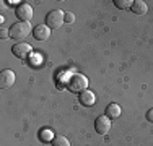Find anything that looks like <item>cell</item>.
<instances>
[{"mask_svg":"<svg viewBox=\"0 0 153 146\" xmlns=\"http://www.w3.org/2000/svg\"><path fill=\"white\" fill-rule=\"evenodd\" d=\"M15 15H16V18L20 21H26V23H30V20L33 18V7L30 5V3H21V5L16 7Z\"/></svg>","mask_w":153,"mask_h":146,"instance_id":"4","label":"cell"},{"mask_svg":"<svg viewBox=\"0 0 153 146\" xmlns=\"http://www.w3.org/2000/svg\"><path fill=\"white\" fill-rule=\"evenodd\" d=\"M94 130L100 135H106L111 130V119L108 115H100L94 120Z\"/></svg>","mask_w":153,"mask_h":146,"instance_id":"5","label":"cell"},{"mask_svg":"<svg viewBox=\"0 0 153 146\" xmlns=\"http://www.w3.org/2000/svg\"><path fill=\"white\" fill-rule=\"evenodd\" d=\"M15 72L13 70H3L0 73V88L2 89H8V88H12L15 85Z\"/></svg>","mask_w":153,"mask_h":146,"instance_id":"7","label":"cell"},{"mask_svg":"<svg viewBox=\"0 0 153 146\" xmlns=\"http://www.w3.org/2000/svg\"><path fill=\"white\" fill-rule=\"evenodd\" d=\"M106 115L109 119H117V117L121 115V105L116 104V102H111L106 107Z\"/></svg>","mask_w":153,"mask_h":146,"instance_id":"11","label":"cell"},{"mask_svg":"<svg viewBox=\"0 0 153 146\" xmlns=\"http://www.w3.org/2000/svg\"><path fill=\"white\" fill-rule=\"evenodd\" d=\"M12 52H13V55L18 57V58H26L33 52V47L28 42H16L15 46L12 47Z\"/></svg>","mask_w":153,"mask_h":146,"instance_id":"6","label":"cell"},{"mask_svg":"<svg viewBox=\"0 0 153 146\" xmlns=\"http://www.w3.org/2000/svg\"><path fill=\"white\" fill-rule=\"evenodd\" d=\"M33 36L38 41H47L51 38V28L47 24H38L36 28H33Z\"/></svg>","mask_w":153,"mask_h":146,"instance_id":"8","label":"cell"},{"mask_svg":"<svg viewBox=\"0 0 153 146\" xmlns=\"http://www.w3.org/2000/svg\"><path fill=\"white\" fill-rule=\"evenodd\" d=\"M39 138H41V141L42 143H52V140L56 136H54V131L51 130V128H42L41 131H39Z\"/></svg>","mask_w":153,"mask_h":146,"instance_id":"12","label":"cell"},{"mask_svg":"<svg viewBox=\"0 0 153 146\" xmlns=\"http://www.w3.org/2000/svg\"><path fill=\"white\" fill-rule=\"evenodd\" d=\"M74 21H75V16H74V15H72L70 12L65 13V23H74Z\"/></svg>","mask_w":153,"mask_h":146,"instance_id":"16","label":"cell"},{"mask_svg":"<svg viewBox=\"0 0 153 146\" xmlns=\"http://www.w3.org/2000/svg\"><path fill=\"white\" fill-rule=\"evenodd\" d=\"M10 38V29H7V28H2L0 29V39H8Z\"/></svg>","mask_w":153,"mask_h":146,"instance_id":"15","label":"cell"},{"mask_svg":"<svg viewBox=\"0 0 153 146\" xmlns=\"http://www.w3.org/2000/svg\"><path fill=\"white\" fill-rule=\"evenodd\" d=\"M62 23H65V13L62 10H52L46 15V24L51 29H59Z\"/></svg>","mask_w":153,"mask_h":146,"instance_id":"3","label":"cell"},{"mask_svg":"<svg viewBox=\"0 0 153 146\" xmlns=\"http://www.w3.org/2000/svg\"><path fill=\"white\" fill-rule=\"evenodd\" d=\"M31 24L26 21H16L15 24L10 26V38L16 39V41H23L28 38V34L31 32Z\"/></svg>","mask_w":153,"mask_h":146,"instance_id":"1","label":"cell"},{"mask_svg":"<svg viewBox=\"0 0 153 146\" xmlns=\"http://www.w3.org/2000/svg\"><path fill=\"white\" fill-rule=\"evenodd\" d=\"M78 99H80V104H82V105H85V107H90V105L94 104L96 97H94V93H91L90 89H86V91H83V93H80Z\"/></svg>","mask_w":153,"mask_h":146,"instance_id":"9","label":"cell"},{"mask_svg":"<svg viewBox=\"0 0 153 146\" xmlns=\"http://www.w3.org/2000/svg\"><path fill=\"white\" fill-rule=\"evenodd\" d=\"M51 145L52 146H70V141H68L65 136H62V135H57V136L52 140Z\"/></svg>","mask_w":153,"mask_h":146,"instance_id":"13","label":"cell"},{"mask_svg":"<svg viewBox=\"0 0 153 146\" xmlns=\"http://www.w3.org/2000/svg\"><path fill=\"white\" fill-rule=\"evenodd\" d=\"M114 5L121 10H127V8H132L134 0H114Z\"/></svg>","mask_w":153,"mask_h":146,"instance_id":"14","label":"cell"},{"mask_svg":"<svg viewBox=\"0 0 153 146\" xmlns=\"http://www.w3.org/2000/svg\"><path fill=\"white\" fill-rule=\"evenodd\" d=\"M86 88H88V78L85 75L75 73V75L70 76V80H68V89L70 91H74V93H83V91H86Z\"/></svg>","mask_w":153,"mask_h":146,"instance_id":"2","label":"cell"},{"mask_svg":"<svg viewBox=\"0 0 153 146\" xmlns=\"http://www.w3.org/2000/svg\"><path fill=\"white\" fill-rule=\"evenodd\" d=\"M147 120H148V122H152V123H153V109H150V111L147 112Z\"/></svg>","mask_w":153,"mask_h":146,"instance_id":"17","label":"cell"},{"mask_svg":"<svg viewBox=\"0 0 153 146\" xmlns=\"http://www.w3.org/2000/svg\"><path fill=\"white\" fill-rule=\"evenodd\" d=\"M130 10H132L135 15H140V16H142V15H145V13L148 12V5L143 2V0H135Z\"/></svg>","mask_w":153,"mask_h":146,"instance_id":"10","label":"cell"}]
</instances>
